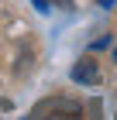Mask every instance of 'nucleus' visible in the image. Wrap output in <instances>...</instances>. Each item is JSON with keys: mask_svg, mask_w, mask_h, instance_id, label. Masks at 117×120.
Instances as JSON below:
<instances>
[{"mask_svg": "<svg viewBox=\"0 0 117 120\" xmlns=\"http://www.w3.org/2000/svg\"><path fill=\"white\" fill-rule=\"evenodd\" d=\"M72 82H86V86H97L100 82V69L93 58H79L72 65Z\"/></svg>", "mask_w": 117, "mask_h": 120, "instance_id": "f257e3e1", "label": "nucleus"}, {"mask_svg": "<svg viewBox=\"0 0 117 120\" xmlns=\"http://www.w3.org/2000/svg\"><path fill=\"white\" fill-rule=\"evenodd\" d=\"M31 4H35V7L41 10V14H45V10H48V0H31Z\"/></svg>", "mask_w": 117, "mask_h": 120, "instance_id": "f03ea898", "label": "nucleus"}, {"mask_svg": "<svg viewBox=\"0 0 117 120\" xmlns=\"http://www.w3.org/2000/svg\"><path fill=\"white\" fill-rule=\"evenodd\" d=\"M110 4H114V0H100V7H110Z\"/></svg>", "mask_w": 117, "mask_h": 120, "instance_id": "7ed1b4c3", "label": "nucleus"}, {"mask_svg": "<svg viewBox=\"0 0 117 120\" xmlns=\"http://www.w3.org/2000/svg\"><path fill=\"white\" fill-rule=\"evenodd\" d=\"M114 58H117V52H114Z\"/></svg>", "mask_w": 117, "mask_h": 120, "instance_id": "20e7f679", "label": "nucleus"}]
</instances>
